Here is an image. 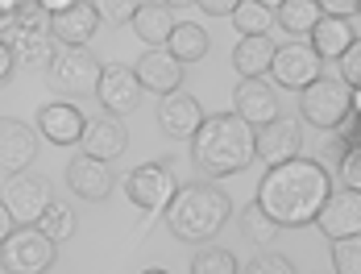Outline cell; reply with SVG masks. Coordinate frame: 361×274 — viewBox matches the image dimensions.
<instances>
[{"label":"cell","instance_id":"cell-1","mask_svg":"<svg viewBox=\"0 0 361 274\" xmlns=\"http://www.w3.org/2000/svg\"><path fill=\"white\" fill-rule=\"evenodd\" d=\"M328 196H332L328 171L316 158L299 154V158L279 162V167H270L262 174L253 204L262 208L279 229H307V225H316V216H320Z\"/></svg>","mask_w":361,"mask_h":274},{"label":"cell","instance_id":"cell-2","mask_svg":"<svg viewBox=\"0 0 361 274\" xmlns=\"http://www.w3.org/2000/svg\"><path fill=\"white\" fill-rule=\"evenodd\" d=\"M191 158L208 179H228L257 158V129L250 121H241L237 112L208 117L200 133L191 137Z\"/></svg>","mask_w":361,"mask_h":274},{"label":"cell","instance_id":"cell-3","mask_svg":"<svg viewBox=\"0 0 361 274\" xmlns=\"http://www.w3.org/2000/svg\"><path fill=\"white\" fill-rule=\"evenodd\" d=\"M166 229L179 241H191V245H204L208 237H216L220 229L228 225L233 216V200L212 187V183H187L175 191V200L166 204Z\"/></svg>","mask_w":361,"mask_h":274},{"label":"cell","instance_id":"cell-4","mask_svg":"<svg viewBox=\"0 0 361 274\" xmlns=\"http://www.w3.org/2000/svg\"><path fill=\"white\" fill-rule=\"evenodd\" d=\"M8 46H13L17 67L50 71V59H54V50H59L54 30H50V13H46L42 4H34V0H25L21 13H17V25H13V34H8Z\"/></svg>","mask_w":361,"mask_h":274},{"label":"cell","instance_id":"cell-5","mask_svg":"<svg viewBox=\"0 0 361 274\" xmlns=\"http://www.w3.org/2000/svg\"><path fill=\"white\" fill-rule=\"evenodd\" d=\"M299 117L316 129L336 133L349 117H353V88L341 75H320L299 92Z\"/></svg>","mask_w":361,"mask_h":274},{"label":"cell","instance_id":"cell-6","mask_svg":"<svg viewBox=\"0 0 361 274\" xmlns=\"http://www.w3.org/2000/svg\"><path fill=\"white\" fill-rule=\"evenodd\" d=\"M59 262V245L46 237L37 225H17L0 245V266L4 274H46Z\"/></svg>","mask_w":361,"mask_h":274},{"label":"cell","instance_id":"cell-7","mask_svg":"<svg viewBox=\"0 0 361 274\" xmlns=\"http://www.w3.org/2000/svg\"><path fill=\"white\" fill-rule=\"evenodd\" d=\"M175 191H179V179H175V171L166 162H142V167H133L125 174V196L145 216L166 212V204L175 200Z\"/></svg>","mask_w":361,"mask_h":274},{"label":"cell","instance_id":"cell-8","mask_svg":"<svg viewBox=\"0 0 361 274\" xmlns=\"http://www.w3.org/2000/svg\"><path fill=\"white\" fill-rule=\"evenodd\" d=\"M100 71H104V63L87 46H59L46 75H50L54 92H63V96H87V92H96Z\"/></svg>","mask_w":361,"mask_h":274},{"label":"cell","instance_id":"cell-9","mask_svg":"<svg viewBox=\"0 0 361 274\" xmlns=\"http://www.w3.org/2000/svg\"><path fill=\"white\" fill-rule=\"evenodd\" d=\"M0 200H4L8 216H13L17 225H37L54 196H50V183H46V179H37V174H30V171H17V174H4Z\"/></svg>","mask_w":361,"mask_h":274},{"label":"cell","instance_id":"cell-10","mask_svg":"<svg viewBox=\"0 0 361 274\" xmlns=\"http://www.w3.org/2000/svg\"><path fill=\"white\" fill-rule=\"evenodd\" d=\"M320 63H324V59H320L307 42H287V46H279V50H274L270 79H274V88H283V92H303L312 79H320V75H324Z\"/></svg>","mask_w":361,"mask_h":274},{"label":"cell","instance_id":"cell-11","mask_svg":"<svg viewBox=\"0 0 361 274\" xmlns=\"http://www.w3.org/2000/svg\"><path fill=\"white\" fill-rule=\"evenodd\" d=\"M96 96L104 104V112L125 117V112H133L142 104V79H137V71L125 67V63H104L100 83H96Z\"/></svg>","mask_w":361,"mask_h":274},{"label":"cell","instance_id":"cell-12","mask_svg":"<svg viewBox=\"0 0 361 274\" xmlns=\"http://www.w3.org/2000/svg\"><path fill=\"white\" fill-rule=\"evenodd\" d=\"M204 121H208L204 104L195 100L191 92H183V88L171 92V96H162V104H158V125H162V133L175 137V141H191Z\"/></svg>","mask_w":361,"mask_h":274},{"label":"cell","instance_id":"cell-13","mask_svg":"<svg viewBox=\"0 0 361 274\" xmlns=\"http://www.w3.org/2000/svg\"><path fill=\"white\" fill-rule=\"evenodd\" d=\"M316 225L332 241L361 237V191H349V187L332 191L324 200V208H320V216H316Z\"/></svg>","mask_w":361,"mask_h":274},{"label":"cell","instance_id":"cell-14","mask_svg":"<svg viewBox=\"0 0 361 274\" xmlns=\"http://www.w3.org/2000/svg\"><path fill=\"white\" fill-rule=\"evenodd\" d=\"M233 112H237L241 121H250L253 129L270 125L274 117H283V112H279V88L266 83V79H241L237 92H233Z\"/></svg>","mask_w":361,"mask_h":274},{"label":"cell","instance_id":"cell-15","mask_svg":"<svg viewBox=\"0 0 361 274\" xmlns=\"http://www.w3.org/2000/svg\"><path fill=\"white\" fill-rule=\"evenodd\" d=\"M299 150H303V129L290 117H274L270 125L257 129V158L266 167H279V162L299 158Z\"/></svg>","mask_w":361,"mask_h":274},{"label":"cell","instance_id":"cell-16","mask_svg":"<svg viewBox=\"0 0 361 274\" xmlns=\"http://www.w3.org/2000/svg\"><path fill=\"white\" fill-rule=\"evenodd\" d=\"M83 129H87V121L75 104L50 100L37 108V137H46L50 145H75V141H83Z\"/></svg>","mask_w":361,"mask_h":274},{"label":"cell","instance_id":"cell-17","mask_svg":"<svg viewBox=\"0 0 361 274\" xmlns=\"http://www.w3.org/2000/svg\"><path fill=\"white\" fill-rule=\"evenodd\" d=\"M37 158V129L17 117H0V171L17 174Z\"/></svg>","mask_w":361,"mask_h":274},{"label":"cell","instance_id":"cell-18","mask_svg":"<svg viewBox=\"0 0 361 274\" xmlns=\"http://www.w3.org/2000/svg\"><path fill=\"white\" fill-rule=\"evenodd\" d=\"M137 79H142V92H154V96H171L183 88V63L166 50V46H154L137 59Z\"/></svg>","mask_w":361,"mask_h":274},{"label":"cell","instance_id":"cell-19","mask_svg":"<svg viewBox=\"0 0 361 274\" xmlns=\"http://www.w3.org/2000/svg\"><path fill=\"white\" fill-rule=\"evenodd\" d=\"M83 154H92V158H100V162H116L125 150H129V129H125V121L121 117H96V121H87V129H83Z\"/></svg>","mask_w":361,"mask_h":274},{"label":"cell","instance_id":"cell-20","mask_svg":"<svg viewBox=\"0 0 361 274\" xmlns=\"http://www.w3.org/2000/svg\"><path fill=\"white\" fill-rule=\"evenodd\" d=\"M50 30H54V42L59 46H87L96 30H100V13H96V4H71V8H63V13H50Z\"/></svg>","mask_w":361,"mask_h":274},{"label":"cell","instance_id":"cell-21","mask_svg":"<svg viewBox=\"0 0 361 274\" xmlns=\"http://www.w3.org/2000/svg\"><path fill=\"white\" fill-rule=\"evenodd\" d=\"M67 183H71V191L79 200H104L112 191V171H109V162H100V158L79 150L67 162Z\"/></svg>","mask_w":361,"mask_h":274},{"label":"cell","instance_id":"cell-22","mask_svg":"<svg viewBox=\"0 0 361 274\" xmlns=\"http://www.w3.org/2000/svg\"><path fill=\"white\" fill-rule=\"evenodd\" d=\"M274 50H279V42H274L270 34L241 37V42L233 46V71H237L241 79H262V75H270Z\"/></svg>","mask_w":361,"mask_h":274},{"label":"cell","instance_id":"cell-23","mask_svg":"<svg viewBox=\"0 0 361 274\" xmlns=\"http://www.w3.org/2000/svg\"><path fill=\"white\" fill-rule=\"evenodd\" d=\"M133 34L145 42V50H154V46H166L171 34H175V25H179V17H175V8L171 4H142L137 13H133Z\"/></svg>","mask_w":361,"mask_h":274},{"label":"cell","instance_id":"cell-24","mask_svg":"<svg viewBox=\"0 0 361 274\" xmlns=\"http://www.w3.org/2000/svg\"><path fill=\"white\" fill-rule=\"evenodd\" d=\"M353 42H357L353 21H349V17H328L324 13V17L316 21V30H312V42H307V46H312L320 59H341Z\"/></svg>","mask_w":361,"mask_h":274},{"label":"cell","instance_id":"cell-25","mask_svg":"<svg viewBox=\"0 0 361 274\" xmlns=\"http://www.w3.org/2000/svg\"><path fill=\"white\" fill-rule=\"evenodd\" d=\"M208 30L204 25H195V21H179L175 25V34H171V42H166V50L179 59L183 67H191V63H200L204 54H208Z\"/></svg>","mask_w":361,"mask_h":274},{"label":"cell","instance_id":"cell-26","mask_svg":"<svg viewBox=\"0 0 361 274\" xmlns=\"http://www.w3.org/2000/svg\"><path fill=\"white\" fill-rule=\"evenodd\" d=\"M320 17H324V13H320L316 0H283V4L274 8V21H279L287 34H312Z\"/></svg>","mask_w":361,"mask_h":274},{"label":"cell","instance_id":"cell-27","mask_svg":"<svg viewBox=\"0 0 361 274\" xmlns=\"http://www.w3.org/2000/svg\"><path fill=\"white\" fill-rule=\"evenodd\" d=\"M233 25H237L241 37H257V34H270L279 21H274V8H266L257 0H241L237 13H233Z\"/></svg>","mask_w":361,"mask_h":274},{"label":"cell","instance_id":"cell-28","mask_svg":"<svg viewBox=\"0 0 361 274\" xmlns=\"http://www.w3.org/2000/svg\"><path fill=\"white\" fill-rule=\"evenodd\" d=\"M191 274H241V262L233 249L224 245H204L195 258H191Z\"/></svg>","mask_w":361,"mask_h":274},{"label":"cell","instance_id":"cell-29","mask_svg":"<svg viewBox=\"0 0 361 274\" xmlns=\"http://www.w3.org/2000/svg\"><path fill=\"white\" fill-rule=\"evenodd\" d=\"M37 229L54 241V245H63L67 237H75V208L50 200V208H46V212H42V220H37Z\"/></svg>","mask_w":361,"mask_h":274},{"label":"cell","instance_id":"cell-30","mask_svg":"<svg viewBox=\"0 0 361 274\" xmlns=\"http://www.w3.org/2000/svg\"><path fill=\"white\" fill-rule=\"evenodd\" d=\"M241 229H245V237L257 241V245H270V241L283 233V229H279V225H274V220H270L257 204H250L245 212H241Z\"/></svg>","mask_w":361,"mask_h":274},{"label":"cell","instance_id":"cell-31","mask_svg":"<svg viewBox=\"0 0 361 274\" xmlns=\"http://www.w3.org/2000/svg\"><path fill=\"white\" fill-rule=\"evenodd\" d=\"M332 266L336 274H361V237L332 241Z\"/></svg>","mask_w":361,"mask_h":274},{"label":"cell","instance_id":"cell-32","mask_svg":"<svg viewBox=\"0 0 361 274\" xmlns=\"http://www.w3.org/2000/svg\"><path fill=\"white\" fill-rule=\"evenodd\" d=\"M92 4H96L100 21H109V25H129L133 13L142 8V0H92Z\"/></svg>","mask_w":361,"mask_h":274},{"label":"cell","instance_id":"cell-33","mask_svg":"<svg viewBox=\"0 0 361 274\" xmlns=\"http://www.w3.org/2000/svg\"><path fill=\"white\" fill-rule=\"evenodd\" d=\"M336 171H341V183L349 191H361V145H349L341 158H336Z\"/></svg>","mask_w":361,"mask_h":274},{"label":"cell","instance_id":"cell-34","mask_svg":"<svg viewBox=\"0 0 361 274\" xmlns=\"http://www.w3.org/2000/svg\"><path fill=\"white\" fill-rule=\"evenodd\" d=\"M241 274H295V266L283 254H257L250 266H241Z\"/></svg>","mask_w":361,"mask_h":274},{"label":"cell","instance_id":"cell-35","mask_svg":"<svg viewBox=\"0 0 361 274\" xmlns=\"http://www.w3.org/2000/svg\"><path fill=\"white\" fill-rule=\"evenodd\" d=\"M336 63H341V79H345L349 88H361V37L336 59Z\"/></svg>","mask_w":361,"mask_h":274},{"label":"cell","instance_id":"cell-36","mask_svg":"<svg viewBox=\"0 0 361 274\" xmlns=\"http://www.w3.org/2000/svg\"><path fill=\"white\" fill-rule=\"evenodd\" d=\"M320 4V13L328 17H349L353 21V13H357V0H316Z\"/></svg>","mask_w":361,"mask_h":274},{"label":"cell","instance_id":"cell-37","mask_svg":"<svg viewBox=\"0 0 361 274\" xmlns=\"http://www.w3.org/2000/svg\"><path fill=\"white\" fill-rule=\"evenodd\" d=\"M241 0H195V8H204L208 17H233Z\"/></svg>","mask_w":361,"mask_h":274},{"label":"cell","instance_id":"cell-38","mask_svg":"<svg viewBox=\"0 0 361 274\" xmlns=\"http://www.w3.org/2000/svg\"><path fill=\"white\" fill-rule=\"evenodd\" d=\"M13 71H17V59H13V46H8V37H0V88L13 79Z\"/></svg>","mask_w":361,"mask_h":274},{"label":"cell","instance_id":"cell-39","mask_svg":"<svg viewBox=\"0 0 361 274\" xmlns=\"http://www.w3.org/2000/svg\"><path fill=\"white\" fill-rule=\"evenodd\" d=\"M13 229H17V220L8 216V208H4V200H0V245H4V237H8Z\"/></svg>","mask_w":361,"mask_h":274},{"label":"cell","instance_id":"cell-40","mask_svg":"<svg viewBox=\"0 0 361 274\" xmlns=\"http://www.w3.org/2000/svg\"><path fill=\"white\" fill-rule=\"evenodd\" d=\"M34 4H42L46 13H63V8H71V4H79V0H34Z\"/></svg>","mask_w":361,"mask_h":274},{"label":"cell","instance_id":"cell-41","mask_svg":"<svg viewBox=\"0 0 361 274\" xmlns=\"http://www.w3.org/2000/svg\"><path fill=\"white\" fill-rule=\"evenodd\" d=\"M21 4H25V0H0V13H8V17H17V13H21Z\"/></svg>","mask_w":361,"mask_h":274},{"label":"cell","instance_id":"cell-42","mask_svg":"<svg viewBox=\"0 0 361 274\" xmlns=\"http://www.w3.org/2000/svg\"><path fill=\"white\" fill-rule=\"evenodd\" d=\"M13 25H17V17H8V13H0V37L13 34Z\"/></svg>","mask_w":361,"mask_h":274},{"label":"cell","instance_id":"cell-43","mask_svg":"<svg viewBox=\"0 0 361 274\" xmlns=\"http://www.w3.org/2000/svg\"><path fill=\"white\" fill-rule=\"evenodd\" d=\"M353 117H361V88H353Z\"/></svg>","mask_w":361,"mask_h":274},{"label":"cell","instance_id":"cell-44","mask_svg":"<svg viewBox=\"0 0 361 274\" xmlns=\"http://www.w3.org/2000/svg\"><path fill=\"white\" fill-rule=\"evenodd\" d=\"M162 4H171V8H187V4H195V0H162Z\"/></svg>","mask_w":361,"mask_h":274},{"label":"cell","instance_id":"cell-45","mask_svg":"<svg viewBox=\"0 0 361 274\" xmlns=\"http://www.w3.org/2000/svg\"><path fill=\"white\" fill-rule=\"evenodd\" d=\"M257 4H266V8H279V4H283V0H257Z\"/></svg>","mask_w":361,"mask_h":274},{"label":"cell","instance_id":"cell-46","mask_svg":"<svg viewBox=\"0 0 361 274\" xmlns=\"http://www.w3.org/2000/svg\"><path fill=\"white\" fill-rule=\"evenodd\" d=\"M142 274H171V270H158V266H149V270H142Z\"/></svg>","mask_w":361,"mask_h":274},{"label":"cell","instance_id":"cell-47","mask_svg":"<svg viewBox=\"0 0 361 274\" xmlns=\"http://www.w3.org/2000/svg\"><path fill=\"white\" fill-rule=\"evenodd\" d=\"M357 13H361V0H357Z\"/></svg>","mask_w":361,"mask_h":274}]
</instances>
